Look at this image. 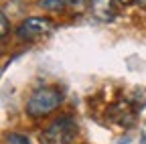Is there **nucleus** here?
Segmentation results:
<instances>
[{
	"mask_svg": "<svg viewBox=\"0 0 146 144\" xmlns=\"http://www.w3.org/2000/svg\"><path fill=\"white\" fill-rule=\"evenodd\" d=\"M39 4L45 10H63V0H39Z\"/></svg>",
	"mask_w": 146,
	"mask_h": 144,
	"instance_id": "obj_6",
	"label": "nucleus"
},
{
	"mask_svg": "<svg viewBox=\"0 0 146 144\" xmlns=\"http://www.w3.org/2000/svg\"><path fill=\"white\" fill-rule=\"evenodd\" d=\"M6 142H8V144H31L29 136L18 134V132H10V134H6Z\"/></svg>",
	"mask_w": 146,
	"mask_h": 144,
	"instance_id": "obj_5",
	"label": "nucleus"
},
{
	"mask_svg": "<svg viewBox=\"0 0 146 144\" xmlns=\"http://www.w3.org/2000/svg\"><path fill=\"white\" fill-rule=\"evenodd\" d=\"M118 4H122V6H128V4H132V2H136V0H116Z\"/></svg>",
	"mask_w": 146,
	"mask_h": 144,
	"instance_id": "obj_9",
	"label": "nucleus"
},
{
	"mask_svg": "<svg viewBox=\"0 0 146 144\" xmlns=\"http://www.w3.org/2000/svg\"><path fill=\"white\" fill-rule=\"evenodd\" d=\"M2 41H6V37H8V31H10V23H8V16H6V12L2 10Z\"/></svg>",
	"mask_w": 146,
	"mask_h": 144,
	"instance_id": "obj_7",
	"label": "nucleus"
},
{
	"mask_svg": "<svg viewBox=\"0 0 146 144\" xmlns=\"http://www.w3.org/2000/svg\"><path fill=\"white\" fill-rule=\"evenodd\" d=\"M136 2H138L140 6H146V0H136Z\"/></svg>",
	"mask_w": 146,
	"mask_h": 144,
	"instance_id": "obj_10",
	"label": "nucleus"
},
{
	"mask_svg": "<svg viewBox=\"0 0 146 144\" xmlns=\"http://www.w3.org/2000/svg\"><path fill=\"white\" fill-rule=\"evenodd\" d=\"M55 29V23L49 16H29L16 29V37L21 41H39L47 35H51Z\"/></svg>",
	"mask_w": 146,
	"mask_h": 144,
	"instance_id": "obj_3",
	"label": "nucleus"
},
{
	"mask_svg": "<svg viewBox=\"0 0 146 144\" xmlns=\"http://www.w3.org/2000/svg\"><path fill=\"white\" fill-rule=\"evenodd\" d=\"M65 4H69V6H75V4H79V2H83V0H63Z\"/></svg>",
	"mask_w": 146,
	"mask_h": 144,
	"instance_id": "obj_8",
	"label": "nucleus"
},
{
	"mask_svg": "<svg viewBox=\"0 0 146 144\" xmlns=\"http://www.w3.org/2000/svg\"><path fill=\"white\" fill-rule=\"evenodd\" d=\"M140 144H146V134H144V136L140 138Z\"/></svg>",
	"mask_w": 146,
	"mask_h": 144,
	"instance_id": "obj_11",
	"label": "nucleus"
},
{
	"mask_svg": "<svg viewBox=\"0 0 146 144\" xmlns=\"http://www.w3.org/2000/svg\"><path fill=\"white\" fill-rule=\"evenodd\" d=\"M91 10L100 21H112L116 16V0H91Z\"/></svg>",
	"mask_w": 146,
	"mask_h": 144,
	"instance_id": "obj_4",
	"label": "nucleus"
},
{
	"mask_svg": "<svg viewBox=\"0 0 146 144\" xmlns=\"http://www.w3.org/2000/svg\"><path fill=\"white\" fill-rule=\"evenodd\" d=\"M89 2H91V0H89Z\"/></svg>",
	"mask_w": 146,
	"mask_h": 144,
	"instance_id": "obj_12",
	"label": "nucleus"
},
{
	"mask_svg": "<svg viewBox=\"0 0 146 144\" xmlns=\"http://www.w3.org/2000/svg\"><path fill=\"white\" fill-rule=\"evenodd\" d=\"M77 134V122L71 114L57 116L43 132L41 142L43 144H71Z\"/></svg>",
	"mask_w": 146,
	"mask_h": 144,
	"instance_id": "obj_2",
	"label": "nucleus"
},
{
	"mask_svg": "<svg viewBox=\"0 0 146 144\" xmlns=\"http://www.w3.org/2000/svg\"><path fill=\"white\" fill-rule=\"evenodd\" d=\"M63 100H65V96L59 85H41V87L33 89L31 96L27 98L25 112L33 120H41V118L51 116L53 112H57Z\"/></svg>",
	"mask_w": 146,
	"mask_h": 144,
	"instance_id": "obj_1",
	"label": "nucleus"
}]
</instances>
